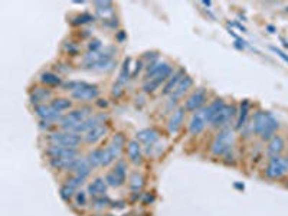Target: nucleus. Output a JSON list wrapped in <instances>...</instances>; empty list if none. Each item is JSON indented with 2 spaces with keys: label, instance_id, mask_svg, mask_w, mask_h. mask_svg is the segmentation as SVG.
I'll return each mask as SVG.
<instances>
[{
  "label": "nucleus",
  "instance_id": "nucleus-40",
  "mask_svg": "<svg viewBox=\"0 0 288 216\" xmlns=\"http://www.w3.org/2000/svg\"><path fill=\"white\" fill-rule=\"evenodd\" d=\"M64 49H65V52L66 54H69V55H77L78 54V46L74 43V42H69V43H65L64 45Z\"/></svg>",
  "mask_w": 288,
  "mask_h": 216
},
{
  "label": "nucleus",
  "instance_id": "nucleus-35",
  "mask_svg": "<svg viewBox=\"0 0 288 216\" xmlns=\"http://www.w3.org/2000/svg\"><path fill=\"white\" fill-rule=\"evenodd\" d=\"M85 177H82V176H79V174H75V173H72L68 179H66V185H69L71 188H74L75 190H78L79 188H82L84 186V183H85Z\"/></svg>",
  "mask_w": 288,
  "mask_h": 216
},
{
  "label": "nucleus",
  "instance_id": "nucleus-19",
  "mask_svg": "<svg viewBox=\"0 0 288 216\" xmlns=\"http://www.w3.org/2000/svg\"><path fill=\"white\" fill-rule=\"evenodd\" d=\"M186 109L184 107H177L170 115H169V120H167V131L170 134H176L179 133V130L182 129V126L184 124V117H186Z\"/></svg>",
  "mask_w": 288,
  "mask_h": 216
},
{
  "label": "nucleus",
  "instance_id": "nucleus-30",
  "mask_svg": "<svg viewBox=\"0 0 288 216\" xmlns=\"http://www.w3.org/2000/svg\"><path fill=\"white\" fill-rule=\"evenodd\" d=\"M39 82H41V85L51 88V86H62L64 80L61 78L59 74H55L52 71H44L39 75Z\"/></svg>",
  "mask_w": 288,
  "mask_h": 216
},
{
  "label": "nucleus",
  "instance_id": "nucleus-38",
  "mask_svg": "<svg viewBox=\"0 0 288 216\" xmlns=\"http://www.w3.org/2000/svg\"><path fill=\"white\" fill-rule=\"evenodd\" d=\"M88 196H89V194H88L87 192H84V190H77L74 199H75V202H77L78 206H85V205L88 203Z\"/></svg>",
  "mask_w": 288,
  "mask_h": 216
},
{
  "label": "nucleus",
  "instance_id": "nucleus-14",
  "mask_svg": "<svg viewBox=\"0 0 288 216\" xmlns=\"http://www.w3.org/2000/svg\"><path fill=\"white\" fill-rule=\"evenodd\" d=\"M107 121H108V114H107V112H104V111H101V112H94L92 115H89L88 118H85V120L79 124L78 127L75 129V133L84 135L85 133L91 131L92 129H95V127H98V126L107 124Z\"/></svg>",
  "mask_w": 288,
  "mask_h": 216
},
{
  "label": "nucleus",
  "instance_id": "nucleus-41",
  "mask_svg": "<svg viewBox=\"0 0 288 216\" xmlns=\"http://www.w3.org/2000/svg\"><path fill=\"white\" fill-rule=\"evenodd\" d=\"M287 12H288V7H287Z\"/></svg>",
  "mask_w": 288,
  "mask_h": 216
},
{
  "label": "nucleus",
  "instance_id": "nucleus-1",
  "mask_svg": "<svg viewBox=\"0 0 288 216\" xmlns=\"http://www.w3.org/2000/svg\"><path fill=\"white\" fill-rule=\"evenodd\" d=\"M117 49L114 46L103 48L100 51L87 52L82 56V66L88 71L95 72H110L115 66Z\"/></svg>",
  "mask_w": 288,
  "mask_h": 216
},
{
  "label": "nucleus",
  "instance_id": "nucleus-36",
  "mask_svg": "<svg viewBox=\"0 0 288 216\" xmlns=\"http://www.w3.org/2000/svg\"><path fill=\"white\" fill-rule=\"evenodd\" d=\"M59 193H61V197H62L64 200H71V199L75 196L77 190L74 189V188H71L69 185L64 183V185L61 186V189H59Z\"/></svg>",
  "mask_w": 288,
  "mask_h": 216
},
{
  "label": "nucleus",
  "instance_id": "nucleus-8",
  "mask_svg": "<svg viewBox=\"0 0 288 216\" xmlns=\"http://www.w3.org/2000/svg\"><path fill=\"white\" fill-rule=\"evenodd\" d=\"M208 101H209V92L206 88L203 86H199L196 89H193L184 100L183 107L187 112L193 114L196 111H200L203 108L208 106Z\"/></svg>",
  "mask_w": 288,
  "mask_h": 216
},
{
  "label": "nucleus",
  "instance_id": "nucleus-24",
  "mask_svg": "<svg viewBox=\"0 0 288 216\" xmlns=\"http://www.w3.org/2000/svg\"><path fill=\"white\" fill-rule=\"evenodd\" d=\"M172 64L169 62V61H164V59H157L156 62H153L152 65H149L147 68H146V71H144V75H143V81H150V80H155V78H157L158 75L164 71V69H167L169 66H170Z\"/></svg>",
  "mask_w": 288,
  "mask_h": 216
},
{
  "label": "nucleus",
  "instance_id": "nucleus-11",
  "mask_svg": "<svg viewBox=\"0 0 288 216\" xmlns=\"http://www.w3.org/2000/svg\"><path fill=\"white\" fill-rule=\"evenodd\" d=\"M288 174V156L269 157L265 167V176L271 180H277Z\"/></svg>",
  "mask_w": 288,
  "mask_h": 216
},
{
  "label": "nucleus",
  "instance_id": "nucleus-9",
  "mask_svg": "<svg viewBox=\"0 0 288 216\" xmlns=\"http://www.w3.org/2000/svg\"><path fill=\"white\" fill-rule=\"evenodd\" d=\"M238 115V108H236L235 104H225V107L222 108L216 115L215 118L209 123L210 129L213 130H222V129H226V127H231V123L234 121Z\"/></svg>",
  "mask_w": 288,
  "mask_h": 216
},
{
  "label": "nucleus",
  "instance_id": "nucleus-37",
  "mask_svg": "<svg viewBox=\"0 0 288 216\" xmlns=\"http://www.w3.org/2000/svg\"><path fill=\"white\" fill-rule=\"evenodd\" d=\"M110 203H111V200L107 197V194H105V196H100V197H94V199H92V205H94V208H95V209H104V208H107Z\"/></svg>",
  "mask_w": 288,
  "mask_h": 216
},
{
  "label": "nucleus",
  "instance_id": "nucleus-17",
  "mask_svg": "<svg viewBox=\"0 0 288 216\" xmlns=\"http://www.w3.org/2000/svg\"><path fill=\"white\" fill-rule=\"evenodd\" d=\"M173 72H175V66L170 65L167 69H164V71L158 75L157 78L143 82V86H141L143 92H144V94H153V92H156L158 88H160L161 85H164V84L167 82V80L173 75Z\"/></svg>",
  "mask_w": 288,
  "mask_h": 216
},
{
  "label": "nucleus",
  "instance_id": "nucleus-39",
  "mask_svg": "<svg viewBox=\"0 0 288 216\" xmlns=\"http://www.w3.org/2000/svg\"><path fill=\"white\" fill-rule=\"evenodd\" d=\"M100 49H103V42L97 38L91 39L89 43H88V51L92 52V51H100Z\"/></svg>",
  "mask_w": 288,
  "mask_h": 216
},
{
  "label": "nucleus",
  "instance_id": "nucleus-27",
  "mask_svg": "<svg viewBox=\"0 0 288 216\" xmlns=\"http://www.w3.org/2000/svg\"><path fill=\"white\" fill-rule=\"evenodd\" d=\"M107 189H108V185L105 182V179L103 177H95L92 179L88 186H87V193L94 199V197H100V196H105L107 194Z\"/></svg>",
  "mask_w": 288,
  "mask_h": 216
},
{
  "label": "nucleus",
  "instance_id": "nucleus-26",
  "mask_svg": "<svg viewBox=\"0 0 288 216\" xmlns=\"http://www.w3.org/2000/svg\"><path fill=\"white\" fill-rule=\"evenodd\" d=\"M284 150H286V140L281 135L275 134L268 141V146H266V154H268V157L283 156Z\"/></svg>",
  "mask_w": 288,
  "mask_h": 216
},
{
  "label": "nucleus",
  "instance_id": "nucleus-13",
  "mask_svg": "<svg viewBox=\"0 0 288 216\" xmlns=\"http://www.w3.org/2000/svg\"><path fill=\"white\" fill-rule=\"evenodd\" d=\"M45 153L48 156V160H72V159H75V157L79 156L78 149L53 146V144L48 146Z\"/></svg>",
  "mask_w": 288,
  "mask_h": 216
},
{
  "label": "nucleus",
  "instance_id": "nucleus-21",
  "mask_svg": "<svg viewBox=\"0 0 288 216\" xmlns=\"http://www.w3.org/2000/svg\"><path fill=\"white\" fill-rule=\"evenodd\" d=\"M187 74H186V71H184L183 68H176L175 69V72H173V75L167 80V82L163 85V88H161V95L163 97H170L172 94H173V91L177 88V85L182 82L184 77H186Z\"/></svg>",
  "mask_w": 288,
  "mask_h": 216
},
{
  "label": "nucleus",
  "instance_id": "nucleus-7",
  "mask_svg": "<svg viewBox=\"0 0 288 216\" xmlns=\"http://www.w3.org/2000/svg\"><path fill=\"white\" fill-rule=\"evenodd\" d=\"M46 141L53 146H62V147H71L78 149L82 141V135L75 131H65V130H55L46 134Z\"/></svg>",
  "mask_w": 288,
  "mask_h": 216
},
{
  "label": "nucleus",
  "instance_id": "nucleus-6",
  "mask_svg": "<svg viewBox=\"0 0 288 216\" xmlns=\"http://www.w3.org/2000/svg\"><path fill=\"white\" fill-rule=\"evenodd\" d=\"M127 147V138L123 133H115L112 134L110 143L104 147V162L103 167H108L112 163L118 162L123 156V151Z\"/></svg>",
  "mask_w": 288,
  "mask_h": 216
},
{
  "label": "nucleus",
  "instance_id": "nucleus-12",
  "mask_svg": "<svg viewBox=\"0 0 288 216\" xmlns=\"http://www.w3.org/2000/svg\"><path fill=\"white\" fill-rule=\"evenodd\" d=\"M135 140L141 144L144 154H150L160 141V133L156 129H143L137 131Z\"/></svg>",
  "mask_w": 288,
  "mask_h": 216
},
{
  "label": "nucleus",
  "instance_id": "nucleus-22",
  "mask_svg": "<svg viewBox=\"0 0 288 216\" xmlns=\"http://www.w3.org/2000/svg\"><path fill=\"white\" fill-rule=\"evenodd\" d=\"M33 112L35 115L39 118V120H44V121H51V123H55L58 126V121L61 120V117L64 114H59L53 109L49 104H42V106H36L33 107Z\"/></svg>",
  "mask_w": 288,
  "mask_h": 216
},
{
  "label": "nucleus",
  "instance_id": "nucleus-4",
  "mask_svg": "<svg viewBox=\"0 0 288 216\" xmlns=\"http://www.w3.org/2000/svg\"><path fill=\"white\" fill-rule=\"evenodd\" d=\"M62 88L69 92L72 100L78 101L81 104H88L100 98V88L94 84H88L85 81H77V80L64 81Z\"/></svg>",
  "mask_w": 288,
  "mask_h": 216
},
{
  "label": "nucleus",
  "instance_id": "nucleus-31",
  "mask_svg": "<svg viewBox=\"0 0 288 216\" xmlns=\"http://www.w3.org/2000/svg\"><path fill=\"white\" fill-rule=\"evenodd\" d=\"M249 103L248 100H244L239 106V109H238V115H236V121H235V127L234 130H242L245 126H246V121H248V115H249Z\"/></svg>",
  "mask_w": 288,
  "mask_h": 216
},
{
  "label": "nucleus",
  "instance_id": "nucleus-3",
  "mask_svg": "<svg viewBox=\"0 0 288 216\" xmlns=\"http://www.w3.org/2000/svg\"><path fill=\"white\" fill-rule=\"evenodd\" d=\"M251 126H252L254 134L258 135L262 141H269L275 135L277 130L280 129V123L274 117V114L269 111H264V109L255 111Z\"/></svg>",
  "mask_w": 288,
  "mask_h": 216
},
{
  "label": "nucleus",
  "instance_id": "nucleus-15",
  "mask_svg": "<svg viewBox=\"0 0 288 216\" xmlns=\"http://www.w3.org/2000/svg\"><path fill=\"white\" fill-rule=\"evenodd\" d=\"M131 78H133V77H131L130 59H126L124 64H123V66H121V69H120V74H118L117 80H115L114 85H112V91H111L112 97L118 98V97L124 92V86L129 84V81H130Z\"/></svg>",
  "mask_w": 288,
  "mask_h": 216
},
{
  "label": "nucleus",
  "instance_id": "nucleus-34",
  "mask_svg": "<svg viewBox=\"0 0 288 216\" xmlns=\"http://www.w3.org/2000/svg\"><path fill=\"white\" fill-rule=\"evenodd\" d=\"M129 186H130V189L133 192L138 193L140 190L143 189V186H144V177H143V174L138 173V172H134L130 176V179H129Z\"/></svg>",
  "mask_w": 288,
  "mask_h": 216
},
{
  "label": "nucleus",
  "instance_id": "nucleus-25",
  "mask_svg": "<svg viewBox=\"0 0 288 216\" xmlns=\"http://www.w3.org/2000/svg\"><path fill=\"white\" fill-rule=\"evenodd\" d=\"M108 131H110L108 124L98 126V127L92 129L91 131H88V133H85V134L82 135V141H84L85 144H89V146H91V144H97L98 141H101L105 135L108 134Z\"/></svg>",
  "mask_w": 288,
  "mask_h": 216
},
{
  "label": "nucleus",
  "instance_id": "nucleus-32",
  "mask_svg": "<svg viewBox=\"0 0 288 216\" xmlns=\"http://www.w3.org/2000/svg\"><path fill=\"white\" fill-rule=\"evenodd\" d=\"M49 106L59 114H64L65 111H71L74 107V101L71 98L66 97H55L52 101L49 103Z\"/></svg>",
  "mask_w": 288,
  "mask_h": 216
},
{
  "label": "nucleus",
  "instance_id": "nucleus-20",
  "mask_svg": "<svg viewBox=\"0 0 288 216\" xmlns=\"http://www.w3.org/2000/svg\"><path fill=\"white\" fill-rule=\"evenodd\" d=\"M126 151H127V159L131 164L134 166H140L144 162V151H143V147L141 144L135 140V138H131L130 141L127 143V147H126Z\"/></svg>",
  "mask_w": 288,
  "mask_h": 216
},
{
  "label": "nucleus",
  "instance_id": "nucleus-28",
  "mask_svg": "<svg viewBox=\"0 0 288 216\" xmlns=\"http://www.w3.org/2000/svg\"><path fill=\"white\" fill-rule=\"evenodd\" d=\"M94 7L97 15L103 19V22H107L114 18V6L111 1H95Z\"/></svg>",
  "mask_w": 288,
  "mask_h": 216
},
{
  "label": "nucleus",
  "instance_id": "nucleus-2",
  "mask_svg": "<svg viewBox=\"0 0 288 216\" xmlns=\"http://www.w3.org/2000/svg\"><path fill=\"white\" fill-rule=\"evenodd\" d=\"M234 144H235V130L232 127L222 129L213 137V141L210 144V153L215 157L223 159L225 162H228V159H231V162L234 164L235 162Z\"/></svg>",
  "mask_w": 288,
  "mask_h": 216
},
{
  "label": "nucleus",
  "instance_id": "nucleus-5",
  "mask_svg": "<svg viewBox=\"0 0 288 216\" xmlns=\"http://www.w3.org/2000/svg\"><path fill=\"white\" fill-rule=\"evenodd\" d=\"M92 114H94L92 108L89 106H81L78 108H72L69 112H65L61 117V120L58 121V127L61 130H65V131H75V129L78 127L79 124Z\"/></svg>",
  "mask_w": 288,
  "mask_h": 216
},
{
  "label": "nucleus",
  "instance_id": "nucleus-23",
  "mask_svg": "<svg viewBox=\"0 0 288 216\" xmlns=\"http://www.w3.org/2000/svg\"><path fill=\"white\" fill-rule=\"evenodd\" d=\"M193 85H195V81L190 75H186L182 82L177 85V88L173 91V94L169 97V100L175 101V103H179L182 98H184L186 95H189L193 89Z\"/></svg>",
  "mask_w": 288,
  "mask_h": 216
},
{
  "label": "nucleus",
  "instance_id": "nucleus-10",
  "mask_svg": "<svg viewBox=\"0 0 288 216\" xmlns=\"http://www.w3.org/2000/svg\"><path fill=\"white\" fill-rule=\"evenodd\" d=\"M105 182L108 185V188H121L126 185L127 182V163L123 159H120L118 162H115L114 167L107 172L105 174Z\"/></svg>",
  "mask_w": 288,
  "mask_h": 216
},
{
  "label": "nucleus",
  "instance_id": "nucleus-18",
  "mask_svg": "<svg viewBox=\"0 0 288 216\" xmlns=\"http://www.w3.org/2000/svg\"><path fill=\"white\" fill-rule=\"evenodd\" d=\"M209 124L205 117V112H203V109H200V111H196L192 114L189 124H187V131L190 135H199L206 130Z\"/></svg>",
  "mask_w": 288,
  "mask_h": 216
},
{
  "label": "nucleus",
  "instance_id": "nucleus-33",
  "mask_svg": "<svg viewBox=\"0 0 288 216\" xmlns=\"http://www.w3.org/2000/svg\"><path fill=\"white\" fill-rule=\"evenodd\" d=\"M87 160L89 163V166L92 167V170L103 167V162H104V147L91 150V151L87 154Z\"/></svg>",
  "mask_w": 288,
  "mask_h": 216
},
{
  "label": "nucleus",
  "instance_id": "nucleus-29",
  "mask_svg": "<svg viewBox=\"0 0 288 216\" xmlns=\"http://www.w3.org/2000/svg\"><path fill=\"white\" fill-rule=\"evenodd\" d=\"M225 104H226V101L223 98H213L210 103H208V106L203 108V112H205V117L208 120V124L215 118V115L225 107Z\"/></svg>",
  "mask_w": 288,
  "mask_h": 216
},
{
  "label": "nucleus",
  "instance_id": "nucleus-16",
  "mask_svg": "<svg viewBox=\"0 0 288 216\" xmlns=\"http://www.w3.org/2000/svg\"><path fill=\"white\" fill-rule=\"evenodd\" d=\"M53 98V92L51 88L48 86H44V85H39V86H35L29 91V103L36 107V106H42V104H46L48 101L51 103Z\"/></svg>",
  "mask_w": 288,
  "mask_h": 216
}]
</instances>
